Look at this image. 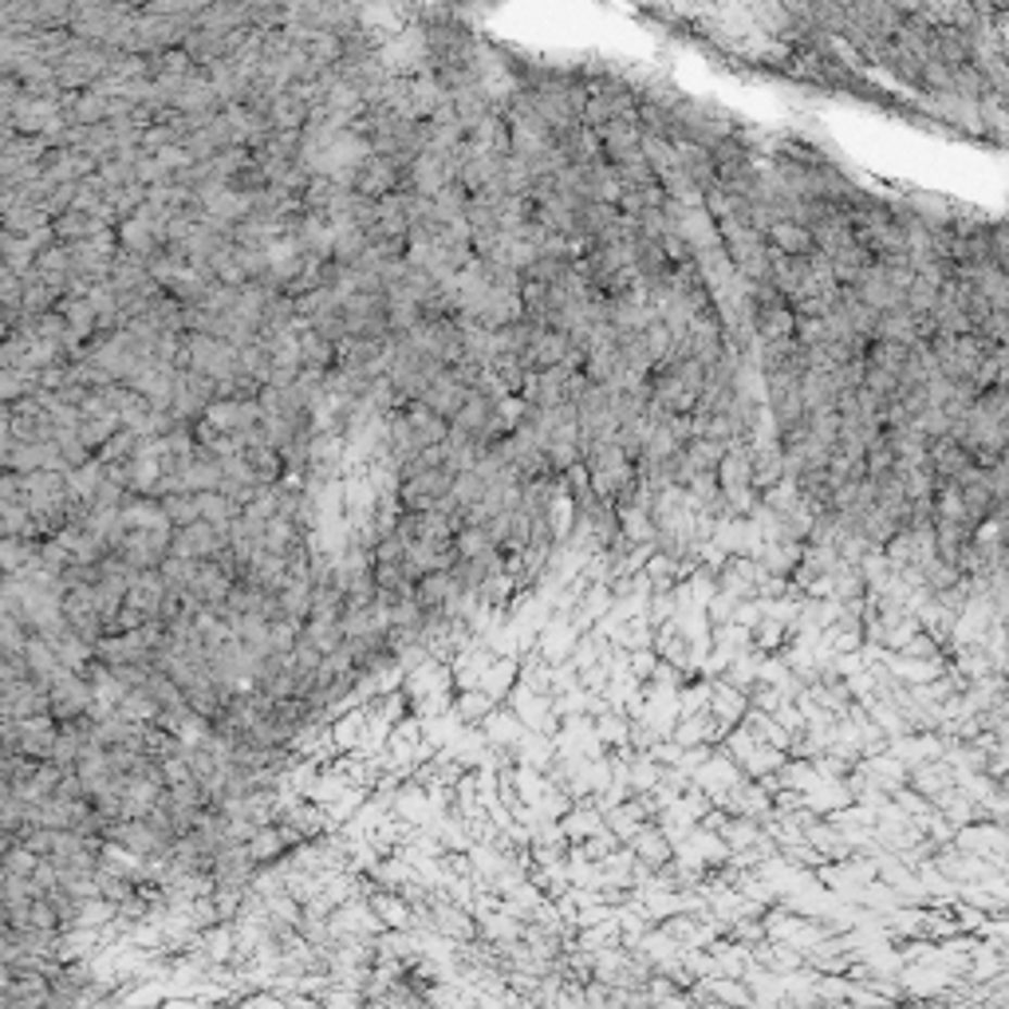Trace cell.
<instances>
[{
    "instance_id": "obj_2",
    "label": "cell",
    "mask_w": 1009,
    "mask_h": 1009,
    "mask_svg": "<svg viewBox=\"0 0 1009 1009\" xmlns=\"http://www.w3.org/2000/svg\"><path fill=\"white\" fill-rule=\"evenodd\" d=\"M766 244L773 249V253L781 256H812L817 253V244H812V234L808 229H800V225L793 222H773L766 229Z\"/></svg>"
},
{
    "instance_id": "obj_1",
    "label": "cell",
    "mask_w": 1009,
    "mask_h": 1009,
    "mask_svg": "<svg viewBox=\"0 0 1009 1009\" xmlns=\"http://www.w3.org/2000/svg\"><path fill=\"white\" fill-rule=\"evenodd\" d=\"M595 139H600V150H604V162L619 166V162H627L631 154H639L643 127H639V123H623V118H611L607 127L595 130Z\"/></svg>"
}]
</instances>
